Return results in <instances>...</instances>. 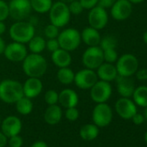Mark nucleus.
Wrapping results in <instances>:
<instances>
[{
    "label": "nucleus",
    "instance_id": "4468645a",
    "mask_svg": "<svg viewBox=\"0 0 147 147\" xmlns=\"http://www.w3.org/2000/svg\"><path fill=\"white\" fill-rule=\"evenodd\" d=\"M132 11L131 3L128 0H116L111 7V15L113 19L117 21H123L127 19Z\"/></svg>",
    "mask_w": 147,
    "mask_h": 147
},
{
    "label": "nucleus",
    "instance_id": "2f4dec72",
    "mask_svg": "<svg viewBox=\"0 0 147 147\" xmlns=\"http://www.w3.org/2000/svg\"><path fill=\"white\" fill-rule=\"evenodd\" d=\"M67 6H68V10L71 15L79 16L84 11V8L79 0H74V1H72L71 3L67 5Z\"/></svg>",
    "mask_w": 147,
    "mask_h": 147
},
{
    "label": "nucleus",
    "instance_id": "7ed1b4c3",
    "mask_svg": "<svg viewBox=\"0 0 147 147\" xmlns=\"http://www.w3.org/2000/svg\"><path fill=\"white\" fill-rule=\"evenodd\" d=\"M9 34L13 42L25 44L35 36V27L30 22L17 21L11 26Z\"/></svg>",
    "mask_w": 147,
    "mask_h": 147
},
{
    "label": "nucleus",
    "instance_id": "393cba45",
    "mask_svg": "<svg viewBox=\"0 0 147 147\" xmlns=\"http://www.w3.org/2000/svg\"><path fill=\"white\" fill-rule=\"evenodd\" d=\"M56 77L60 83L67 86L74 82V80H75V73L68 67H60L57 71Z\"/></svg>",
    "mask_w": 147,
    "mask_h": 147
},
{
    "label": "nucleus",
    "instance_id": "4be33fe9",
    "mask_svg": "<svg viewBox=\"0 0 147 147\" xmlns=\"http://www.w3.org/2000/svg\"><path fill=\"white\" fill-rule=\"evenodd\" d=\"M51 60H52V62L59 68L66 67H69V65L71 64L72 56L69 51H67L60 48L56 49L55 51L52 52Z\"/></svg>",
    "mask_w": 147,
    "mask_h": 147
},
{
    "label": "nucleus",
    "instance_id": "aec40b11",
    "mask_svg": "<svg viewBox=\"0 0 147 147\" xmlns=\"http://www.w3.org/2000/svg\"><path fill=\"white\" fill-rule=\"evenodd\" d=\"M97 76L98 79L101 81H105L107 82L114 81L118 76V72L115 65L113 63L104 61L98 68H97Z\"/></svg>",
    "mask_w": 147,
    "mask_h": 147
},
{
    "label": "nucleus",
    "instance_id": "864d4df0",
    "mask_svg": "<svg viewBox=\"0 0 147 147\" xmlns=\"http://www.w3.org/2000/svg\"><path fill=\"white\" fill-rule=\"evenodd\" d=\"M0 125H1V118H0Z\"/></svg>",
    "mask_w": 147,
    "mask_h": 147
},
{
    "label": "nucleus",
    "instance_id": "412c9836",
    "mask_svg": "<svg viewBox=\"0 0 147 147\" xmlns=\"http://www.w3.org/2000/svg\"><path fill=\"white\" fill-rule=\"evenodd\" d=\"M81 38L82 41L88 47L99 46L101 40V36L100 35L99 30L91 26L86 27L82 31Z\"/></svg>",
    "mask_w": 147,
    "mask_h": 147
},
{
    "label": "nucleus",
    "instance_id": "bb28decb",
    "mask_svg": "<svg viewBox=\"0 0 147 147\" xmlns=\"http://www.w3.org/2000/svg\"><path fill=\"white\" fill-rule=\"evenodd\" d=\"M16 109L18 113L22 115H28L33 110V103L31 99L23 96L16 103Z\"/></svg>",
    "mask_w": 147,
    "mask_h": 147
},
{
    "label": "nucleus",
    "instance_id": "5701e85b",
    "mask_svg": "<svg viewBox=\"0 0 147 147\" xmlns=\"http://www.w3.org/2000/svg\"><path fill=\"white\" fill-rule=\"evenodd\" d=\"M62 119V110L57 104L50 105L47 107L44 113V120L50 125L58 124Z\"/></svg>",
    "mask_w": 147,
    "mask_h": 147
},
{
    "label": "nucleus",
    "instance_id": "58836bf2",
    "mask_svg": "<svg viewBox=\"0 0 147 147\" xmlns=\"http://www.w3.org/2000/svg\"><path fill=\"white\" fill-rule=\"evenodd\" d=\"M85 10H90L98 5L99 0H79Z\"/></svg>",
    "mask_w": 147,
    "mask_h": 147
},
{
    "label": "nucleus",
    "instance_id": "de8ad7c7",
    "mask_svg": "<svg viewBox=\"0 0 147 147\" xmlns=\"http://www.w3.org/2000/svg\"><path fill=\"white\" fill-rule=\"evenodd\" d=\"M128 1H130L131 4H140V3L144 2V0H128Z\"/></svg>",
    "mask_w": 147,
    "mask_h": 147
},
{
    "label": "nucleus",
    "instance_id": "0eeeda50",
    "mask_svg": "<svg viewBox=\"0 0 147 147\" xmlns=\"http://www.w3.org/2000/svg\"><path fill=\"white\" fill-rule=\"evenodd\" d=\"M82 61L87 68L97 69L104 62V55L100 47H88L82 55Z\"/></svg>",
    "mask_w": 147,
    "mask_h": 147
},
{
    "label": "nucleus",
    "instance_id": "8fccbe9b",
    "mask_svg": "<svg viewBox=\"0 0 147 147\" xmlns=\"http://www.w3.org/2000/svg\"><path fill=\"white\" fill-rule=\"evenodd\" d=\"M58 1H60V2H62V3H64V4H67V5H68L69 3H71L72 1H74V0H58Z\"/></svg>",
    "mask_w": 147,
    "mask_h": 147
},
{
    "label": "nucleus",
    "instance_id": "603ef678",
    "mask_svg": "<svg viewBox=\"0 0 147 147\" xmlns=\"http://www.w3.org/2000/svg\"><path fill=\"white\" fill-rule=\"evenodd\" d=\"M144 139H145V142H146V144H147V131H146V133H145V136H144Z\"/></svg>",
    "mask_w": 147,
    "mask_h": 147
},
{
    "label": "nucleus",
    "instance_id": "f3484780",
    "mask_svg": "<svg viewBox=\"0 0 147 147\" xmlns=\"http://www.w3.org/2000/svg\"><path fill=\"white\" fill-rule=\"evenodd\" d=\"M42 88L43 85L40 78L29 77L23 84L24 95L30 99H34L40 95Z\"/></svg>",
    "mask_w": 147,
    "mask_h": 147
},
{
    "label": "nucleus",
    "instance_id": "473e14b6",
    "mask_svg": "<svg viewBox=\"0 0 147 147\" xmlns=\"http://www.w3.org/2000/svg\"><path fill=\"white\" fill-rule=\"evenodd\" d=\"M59 28L52 24H48L45 29H44V36L48 39H53V38H57L59 35Z\"/></svg>",
    "mask_w": 147,
    "mask_h": 147
},
{
    "label": "nucleus",
    "instance_id": "a211bd4d",
    "mask_svg": "<svg viewBox=\"0 0 147 147\" xmlns=\"http://www.w3.org/2000/svg\"><path fill=\"white\" fill-rule=\"evenodd\" d=\"M117 82L118 93L124 98H130L135 90L134 81L131 77H125L118 76L115 79Z\"/></svg>",
    "mask_w": 147,
    "mask_h": 147
},
{
    "label": "nucleus",
    "instance_id": "7c9ffc66",
    "mask_svg": "<svg viewBox=\"0 0 147 147\" xmlns=\"http://www.w3.org/2000/svg\"><path fill=\"white\" fill-rule=\"evenodd\" d=\"M58 100H59V94L54 89L48 90L44 94V100L48 104V106L57 104Z\"/></svg>",
    "mask_w": 147,
    "mask_h": 147
},
{
    "label": "nucleus",
    "instance_id": "f257e3e1",
    "mask_svg": "<svg viewBox=\"0 0 147 147\" xmlns=\"http://www.w3.org/2000/svg\"><path fill=\"white\" fill-rule=\"evenodd\" d=\"M47 68L48 62L40 54L31 53L23 61V70L28 77L41 78L45 75Z\"/></svg>",
    "mask_w": 147,
    "mask_h": 147
},
{
    "label": "nucleus",
    "instance_id": "37998d69",
    "mask_svg": "<svg viewBox=\"0 0 147 147\" xmlns=\"http://www.w3.org/2000/svg\"><path fill=\"white\" fill-rule=\"evenodd\" d=\"M7 144H8V138L2 131H0V147H5Z\"/></svg>",
    "mask_w": 147,
    "mask_h": 147
},
{
    "label": "nucleus",
    "instance_id": "b1692460",
    "mask_svg": "<svg viewBox=\"0 0 147 147\" xmlns=\"http://www.w3.org/2000/svg\"><path fill=\"white\" fill-rule=\"evenodd\" d=\"M99 127L95 124H86L80 129V136L83 140L92 141L99 135Z\"/></svg>",
    "mask_w": 147,
    "mask_h": 147
},
{
    "label": "nucleus",
    "instance_id": "e433bc0d",
    "mask_svg": "<svg viewBox=\"0 0 147 147\" xmlns=\"http://www.w3.org/2000/svg\"><path fill=\"white\" fill-rule=\"evenodd\" d=\"M8 144L10 147H22L24 144V139L21 136L15 135L8 138Z\"/></svg>",
    "mask_w": 147,
    "mask_h": 147
},
{
    "label": "nucleus",
    "instance_id": "9b49d317",
    "mask_svg": "<svg viewBox=\"0 0 147 147\" xmlns=\"http://www.w3.org/2000/svg\"><path fill=\"white\" fill-rule=\"evenodd\" d=\"M112 86L105 81H97L90 88V97L95 103H105L112 95Z\"/></svg>",
    "mask_w": 147,
    "mask_h": 147
},
{
    "label": "nucleus",
    "instance_id": "a878e982",
    "mask_svg": "<svg viewBox=\"0 0 147 147\" xmlns=\"http://www.w3.org/2000/svg\"><path fill=\"white\" fill-rule=\"evenodd\" d=\"M28 43L29 49L33 54H41L46 49V41L40 36H34Z\"/></svg>",
    "mask_w": 147,
    "mask_h": 147
},
{
    "label": "nucleus",
    "instance_id": "1a4fd4ad",
    "mask_svg": "<svg viewBox=\"0 0 147 147\" xmlns=\"http://www.w3.org/2000/svg\"><path fill=\"white\" fill-rule=\"evenodd\" d=\"M94 124L98 127H105L108 125L113 119V111L109 105L105 103H98L92 113Z\"/></svg>",
    "mask_w": 147,
    "mask_h": 147
},
{
    "label": "nucleus",
    "instance_id": "423d86ee",
    "mask_svg": "<svg viewBox=\"0 0 147 147\" xmlns=\"http://www.w3.org/2000/svg\"><path fill=\"white\" fill-rule=\"evenodd\" d=\"M118 76L131 77L138 69V61L132 54H124L116 61Z\"/></svg>",
    "mask_w": 147,
    "mask_h": 147
},
{
    "label": "nucleus",
    "instance_id": "4c0bfd02",
    "mask_svg": "<svg viewBox=\"0 0 147 147\" xmlns=\"http://www.w3.org/2000/svg\"><path fill=\"white\" fill-rule=\"evenodd\" d=\"M46 49L49 52H54L56 49H60V45L58 42L57 38H53V39H48L46 41Z\"/></svg>",
    "mask_w": 147,
    "mask_h": 147
},
{
    "label": "nucleus",
    "instance_id": "a18cd8bd",
    "mask_svg": "<svg viewBox=\"0 0 147 147\" xmlns=\"http://www.w3.org/2000/svg\"><path fill=\"white\" fill-rule=\"evenodd\" d=\"M5 47H6L5 42V40L2 38V36H0V55L4 54V51H5Z\"/></svg>",
    "mask_w": 147,
    "mask_h": 147
},
{
    "label": "nucleus",
    "instance_id": "ea45409f",
    "mask_svg": "<svg viewBox=\"0 0 147 147\" xmlns=\"http://www.w3.org/2000/svg\"><path fill=\"white\" fill-rule=\"evenodd\" d=\"M136 77L139 81H147V68L138 69L135 73Z\"/></svg>",
    "mask_w": 147,
    "mask_h": 147
},
{
    "label": "nucleus",
    "instance_id": "c9c22d12",
    "mask_svg": "<svg viewBox=\"0 0 147 147\" xmlns=\"http://www.w3.org/2000/svg\"><path fill=\"white\" fill-rule=\"evenodd\" d=\"M8 17H10L9 5L4 0H0V21L4 22L8 18Z\"/></svg>",
    "mask_w": 147,
    "mask_h": 147
},
{
    "label": "nucleus",
    "instance_id": "c756f323",
    "mask_svg": "<svg viewBox=\"0 0 147 147\" xmlns=\"http://www.w3.org/2000/svg\"><path fill=\"white\" fill-rule=\"evenodd\" d=\"M102 51L111 49H116L117 47V40L113 36H107L104 38H101L100 45Z\"/></svg>",
    "mask_w": 147,
    "mask_h": 147
},
{
    "label": "nucleus",
    "instance_id": "6e6552de",
    "mask_svg": "<svg viewBox=\"0 0 147 147\" xmlns=\"http://www.w3.org/2000/svg\"><path fill=\"white\" fill-rule=\"evenodd\" d=\"M8 5L10 17L16 21H24L32 11L30 0H11Z\"/></svg>",
    "mask_w": 147,
    "mask_h": 147
},
{
    "label": "nucleus",
    "instance_id": "39448f33",
    "mask_svg": "<svg viewBox=\"0 0 147 147\" xmlns=\"http://www.w3.org/2000/svg\"><path fill=\"white\" fill-rule=\"evenodd\" d=\"M49 12L50 24L57 26L58 28L66 26L70 21L71 14L67 4L60 1L53 3Z\"/></svg>",
    "mask_w": 147,
    "mask_h": 147
},
{
    "label": "nucleus",
    "instance_id": "9d476101",
    "mask_svg": "<svg viewBox=\"0 0 147 147\" xmlns=\"http://www.w3.org/2000/svg\"><path fill=\"white\" fill-rule=\"evenodd\" d=\"M98 81L97 74L94 70L89 68H83L75 74L76 86L80 89H90Z\"/></svg>",
    "mask_w": 147,
    "mask_h": 147
},
{
    "label": "nucleus",
    "instance_id": "20e7f679",
    "mask_svg": "<svg viewBox=\"0 0 147 147\" xmlns=\"http://www.w3.org/2000/svg\"><path fill=\"white\" fill-rule=\"evenodd\" d=\"M57 40L60 48L69 52L77 49L82 42L81 33L75 28H68L60 32Z\"/></svg>",
    "mask_w": 147,
    "mask_h": 147
},
{
    "label": "nucleus",
    "instance_id": "f8f14e48",
    "mask_svg": "<svg viewBox=\"0 0 147 147\" xmlns=\"http://www.w3.org/2000/svg\"><path fill=\"white\" fill-rule=\"evenodd\" d=\"M88 21L89 26L100 30L104 29L108 23V14L107 10L101 8L99 5L94 6L89 10L88 16Z\"/></svg>",
    "mask_w": 147,
    "mask_h": 147
},
{
    "label": "nucleus",
    "instance_id": "f03ea898",
    "mask_svg": "<svg viewBox=\"0 0 147 147\" xmlns=\"http://www.w3.org/2000/svg\"><path fill=\"white\" fill-rule=\"evenodd\" d=\"M24 95L23 84L15 80H4L0 82V100L7 104H15Z\"/></svg>",
    "mask_w": 147,
    "mask_h": 147
},
{
    "label": "nucleus",
    "instance_id": "72a5a7b5",
    "mask_svg": "<svg viewBox=\"0 0 147 147\" xmlns=\"http://www.w3.org/2000/svg\"><path fill=\"white\" fill-rule=\"evenodd\" d=\"M104 55V61L109 62V63H114L118 60V53L115 49H107L103 51Z\"/></svg>",
    "mask_w": 147,
    "mask_h": 147
},
{
    "label": "nucleus",
    "instance_id": "3c124183",
    "mask_svg": "<svg viewBox=\"0 0 147 147\" xmlns=\"http://www.w3.org/2000/svg\"><path fill=\"white\" fill-rule=\"evenodd\" d=\"M144 117L147 119V107H145L144 108Z\"/></svg>",
    "mask_w": 147,
    "mask_h": 147
},
{
    "label": "nucleus",
    "instance_id": "dca6fc26",
    "mask_svg": "<svg viewBox=\"0 0 147 147\" xmlns=\"http://www.w3.org/2000/svg\"><path fill=\"white\" fill-rule=\"evenodd\" d=\"M115 110L117 113L124 119H131L137 113V107L133 101L129 98H120L115 103Z\"/></svg>",
    "mask_w": 147,
    "mask_h": 147
},
{
    "label": "nucleus",
    "instance_id": "c85d7f7f",
    "mask_svg": "<svg viewBox=\"0 0 147 147\" xmlns=\"http://www.w3.org/2000/svg\"><path fill=\"white\" fill-rule=\"evenodd\" d=\"M31 9L37 13H47L49 11L53 1L52 0H30Z\"/></svg>",
    "mask_w": 147,
    "mask_h": 147
},
{
    "label": "nucleus",
    "instance_id": "2eb2a0df",
    "mask_svg": "<svg viewBox=\"0 0 147 147\" xmlns=\"http://www.w3.org/2000/svg\"><path fill=\"white\" fill-rule=\"evenodd\" d=\"M1 131L7 137H12L15 135H18L22 131V121L21 119L14 115H11L6 117L3 121H1Z\"/></svg>",
    "mask_w": 147,
    "mask_h": 147
},
{
    "label": "nucleus",
    "instance_id": "f704fd0d",
    "mask_svg": "<svg viewBox=\"0 0 147 147\" xmlns=\"http://www.w3.org/2000/svg\"><path fill=\"white\" fill-rule=\"evenodd\" d=\"M79 116H80V113H79V110L76 108V107L66 108L65 118L67 120H69V121H76V120H77L79 119Z\"/></svg>",
    "mask_w": 147,
    "mask_h": 147
},
{
    "label": "nucleus",
    "instance_id": "a19ab883",
    "mask_svg": "<svg viewBox=\"0 0 147 147\" xmlns=\"http://www.w3.org/2000/svg\"><path fill=\"white\" fill-rule=\"evenodd\" d=\"M115 1L116 0H99L97 5L107 10V9L111 8L113 5V4L115 3Z\"/></svg>",
    "mask_w": 147,
    "mask_h": 147
},
{
    "label": "nucleus",
    "instance_id": "c03bdc74",
    "mask_svg": "<svg viewBox=\"0 0 147 147\" xmlns=\"http://www.w3.org/2000/svg\"><path fill=\"white\" fill-rule=\"evenodd\" d=\"M30 147H49V146L46 142H44L42 140H38V141L34 142Z\"/></svg>",
    "mask_w": 147,
    "mask_h": 147
},
{
    "label": "nucleus",
    "instance_id": "cd10ccee",
    "mask_svg": "<svg viewBox=\"0 0 147 147\" xmlns=\"http://www.w3.org/2000/svg\"><path fill=\"white\" fill-rule=\"evenodd\" d=\"M134 103H136L139 107H147V87L140 86L135 88L132 94Z\"/></svg>",
    "mask_w": 147,
    "mask_h": 147
},
{
    "label": "nucleus",
    "instance_id": "49530a36",
    "mask_svg": "<svg viewBox=\"0 0 147 147\" xmlns=\"http://www.w3.org/2000/svg\"><path fill=\"white\" fill-rule=\"evenodd\" d=\"M6 31V25L4 22L0 21V36H2Z\"/></svg>",
    "mask_w": 147,
    "mask_h": 147
},
{
    "label": "nucleus",
    "instance_id": "09e8293b",
    "mask_svg": "<svg viewBox=\"0 0 147 147\" xmlns=\"http://www.w3.org/2000/svg\"><path fill=\"white\" fill-rule=\"evenodd\" d=\"M143 40H144V42L147 44V30L144 33V35H143Z\"/></svg>",
    "mask_w": 147,
    "mask_h": 147
},
{
    "label": "nucleus",
    "instance_id": "79ce46f5",
    "mask_svg": "<svg viewBox=\"0 0 147 147\" xmlns=\"http://www.w3.org/2000/svg\"><path fill=\"white\" fill-rule=\"evenodd\" d=\"M131 119H132L133 123L136 124V125H140V124H142V123L144 122V116H143L142 114L137 113L132 116Z\"/></svg>",
    "mask_w": 147,
    "mask_h": 147
},
{
    "label": "nucleus",
    "instance_id": "6ab92c4d",
    "mask_svg": "<svg viewBox=\"0 0 147 147\" xmlns=\"http://www.w3.org/2000/svg\"><path fill=\"white\" fill-rule=\"evenodd\" d=\"M58 103L64 108L75 107L79 103V96L75 90L65 88L59 93Z\"/></svg>",
    "mask_w": 147,
    "mask_h": 147
},
{
    "label": "nucleus",
    "instance_id": "ddd939ff",
    "mask_svg": "<svg viewBox=\"0 0 147 147\" xmlns=\"http://www.w3.org/2000/svg\"><path fill=\"white\" fill-rule=\"evenodd\" d=\"M5 58L13 62L23 61L28 55L27 48L24 43L13 42L6 45L4 51Z\"/></svg>",
    "mask_w": 147,
    "mask_h": 147
}]
</instances>
